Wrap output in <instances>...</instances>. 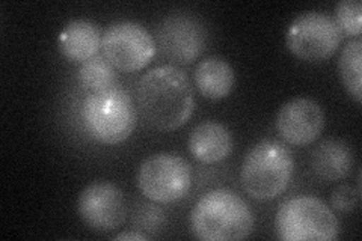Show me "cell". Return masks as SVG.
Segmentation results:
<instances>
[{"mask_svg": "<svg viewBox=\"0 0 362 241\" xmlns=\"http://www.w3.org/2000/svg\"><path fill=\"white\" fill-rule=\"evenodd\" d=\"M136 102L145 122L158 131L183 127L195 110L190 80L174 65H160L145 73L136 89Z\"/></svg>", "mask_w": 362, "mask_h": 241, "instance_id": "obj_1", "label": "cell"}, {"mask_svg": "<svg viewBox=\"0 0 362 241\" xmlns=\"http://www.w3.org/2000/svg\"><path fill=\"white\" fill-rule=\"evenodd\" d=\"M190 229L202 241L245 240L254 231V214L239 194L216 189L204 194L194 206Z\"/></svg>", "mask_w": 362, "mask_h": 241, "instance_id": "obj_2", "label": "cell"}, {"mask_svg": "<svg viewBox=\"0 0 362 241\" xmlns=\"http://www.w3.org/2000/svg\"><path fill=\"white\" fill-rule=\"evenodd\" d=\"M293 172L294 158L290 149L275 139H264L246 154L240 181L249 196L257 201H270L287 190Z\"/></svg>", "mask_w": 362, "mask_h": 241, "instance_id": "obj_3", "label": "cell"}, {"mask_svg": "<svg viewBox=\"0 0 362 241\" xmlns=\"http://www.w3.org/2000/svg\"><path fill=\"white\" fill-rule=\"evenodd\" d=\"M82 121L94 141L118 145L133 134L138 124V107L126 89L113 86L85 98Z\"/></svg>", "mask_w": 362, "mask_h": 241, "instance_id": "obj_4", "label": "cell"}, {"mask_svg": "<svg viewBox=\"0 0 362 241\" xmlns=\"http://www.w3.org/2000/svg\"><path fill=\"white\" fill-rule=\"evenodd\" d=\"M275 229L278 238L284 241H334L339 222L322 199L296 196L279 206Z\"/></svg>", "mask_w": 362, "mask_h": 241, "instance_id": "obj_5", "label": "cell"}, {"mask_svg": "<svg viewBox=\"0 0 362 241\" xmlns=\"http://www.w3.org/2000/svg\"><path fill=\"white\" fill-rule=\"evenodd\" d=\"M138 187L146 199L171 204L185 198L192 187V169L183 157L157 153L138 170Z\"/></svg>", "mask_w": 362, "mask_h": 241, "instance_id": "obj_6", "label": "cell"}, {"mask_svg": "<svg viewBox=\"0 0 362 241\" xmlns=\"http://www.w3.org/2000/svg\"><path fill=\"white\" fill-rule=\"evenodd\" d=\"M288 50L305 62H322L334 56L343 41L335 20L323 13H303L287 29Z\"/></svg>", "mask_w": 362, "mask_h": 241, "instance_id": "obj_7", "label": "cell"}, {"mask_svg": "<svg viewBox=\"0 0 362 241\" xmlns=\"http://www.w3.org/2000/svg\"><path fill=\"white\" fill-rule=\"evenodd\" d=\"M101 50L117 70L132 73L148 65L156 54V41L139 23L117 21L101 38Z\"/></svg>", "mask_w": 362, "mask_h": 241, "instance_id": "obj_8", "label": "cell"}, {"mask_svg": "<svg viewBox=\"0 0 362 241\" xmlns=\"http://www.w3.org/2000/svg\"><path fill=\"white\" fill-rule=\"evenodd\" d=\"M157 42L169 61L187 65L197 61L206 49L207 29L197 16L175 13L160 23Z\"/></svg>", "mask_w": 362, "mask_h": 241, "instance_id": "obj_9", "label": "cell"}, {"mask_svg": "<svg viewBox=\"0 0 362 241\" xmlns=\"http://www.w3.org/2000/svg\"><path fill=\"white\" fill-rule=\"evenodd\" d=\"M77 211L86 226L97 233H109L126 222L127 202L113 182L97 181L78 194Z\"/></svg>", "mask_w": 362, "mask_h": 241, "instance_id": "obj_10", "label": "cell"}, {"mask_svg": "<svg viewBox=\"0 0 362 241\" xmlns=\"http://www.w3.org/2000/svg\"><path fill=\"white\" fill-rule=\"evenodd\" d=\"M325 129V113L317 101L298 97L287 101L276 114V130L282 141L307 146L319 139Z\"/></svg>", "mask_w": 362, "mask_h": 241, "instance_id": "obj_11", "label": "cell"}, {"mask_svg": "<svg viewBox=\"0 0 362 241\" xmlns=\"http://www.w3.org/2000/svg\"><path fill=\"white\" fill-rule=\"evenodd\" d=\"M233 145L231 131L216 121H204L195 125L187 141L190 155L206 165L222 162L233 153Z\"/></svg>", "mask_w": 362, "mask_h": 241, "instance_id": "obj_12", "label": "cell"}, {"mask_svg": "<svg viewBox=\"0 0 362 241\" xmlns=\"http://www.w3.org/2000/svg\"><path fill=\"white\" fill-rule=\"evenodd\" d=\"M354 166V149L349 143L339 139L320 142L311 154V169L314 175L326 182H335L347 178Z\"/></svg>", "mask_w": 362, "mask_h": 241, "instance_id": "obj_13", "label": "cell"}, {"mask_svg": "<svg viewBox=\"0 0 362 241\" xmlns=\"http://www.w3.org/2000/svg\"><path fill=\"white\" fill-rule=\"evenodd\" d=\"M101 38L103 35L100 33L95 23L78 18L66 23L59 33L58 44L68 61L83 64L98 54Z\"/></svg>", "mask_w": 362, "mask_h": 241, "instance_id": "obj_14", "label": "cell"}, {"mask_svg": "<svg viewBox=\"0 0 362 241\" xmlns=\"http://www.w3.org/2000/svg\"><path fill=\"white\" fill-rule=\"evenodd\" d=\"M194 80L202 97L219 101L231 94L235 85V74L228 61L211 56L197 65Z\"/></svg>", "mask_w": 362, "mask_h": 241, "instance_id": "obj_15", "label": "cell"}, {"mask_svg": "<svg viewBox=\"0 0 362 241\" xmlns=\"http://www.w3.org/2000/svg\"><path fill=\"white\" fill-rule=\"evenodd\" d=\"M338 70L343 85L358 105L362 102V41L355 38L346 44L339 54Z\"/></svg>", "mask_w": 362, "mask_h": 241, "instance_id": "obj_16", "label": "cell"}, {"mask_svg": "<svg viewBox=\"0 0 362 241\" xmlns=\"http://www.w3.org/2000/svg\"><path fill=\"white\" fill-rule=\"evenodd\" d=\"M117 68L113 66L105 56L97 54L89 61L81 64L78 68V82L85 88L100 93L109 88L117 86Z\"/></svg>", "mask_w": 362, "mask_h": 241, "instance_id": "obj_17", "label": "cell"}, {"mask_svg": "<svg viewBox=\"0 0 362 241\" xmlns=\"http://www.w3.org/2000/svg\"><path fill=\"white\" fill-rule=\"evenodd\" d=\"M335 23L346 35H361L362 28V5L359 0H343L335 6Z\"/></svg>", "mask_w": 362, "mask_h": 241, "instance_id": "obj_18", "label": "cell"}, {"mask_svg": "<svg viewBox=\"0 0 362 241\" xmlns=\"http://www.w3.org/2000/svg\"><path fill=\"white\" fill-rule=\"evenodd\" d=\"M331 202L334 205V208L338 211H352L355 210L358 204H359V187L355 189L354 186L343 184L338 189L334 190Z\"/></svg>", "mask_w": 362, "mask_h": 241, "instance_id": "obj_19", "label": "cell"}, {"mask_svg": "<svg viewBox=\"0 0 362 241\" xmlns=\"http://www.w3.org/2000/svg\"><path fill=\"white\" fill-rule=\"evenodd\" d=\"M151 237L142 234V233H136V231H127V233H121L118 235L113 237V240H129V241H146L150 240Z\"/></svg>", "mask_w": 362, "mask_h": 241, "instance_id": "obj_20", "label": "cell"}]
</instances>
